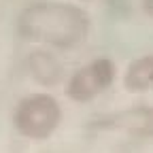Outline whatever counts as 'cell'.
I'll use <instances>...</instances> for the list:
<instances>
[{"label":"cell","instance_id":"5","mask_svg":"<svg viewBox=\"0 0 153 153\" xmlns=\"http://www.w3.org/2000/svg\"><path fill=\"white\" fill-rule=\"evenodd\" d=\"M28 70L32 79L43 87H55L64 79V64L45 49H36L28 55Z\"/></svg>","mask_w":153,"mask_h":153},{"label":"cell","instance_id":"1","mask_svg":"<svg viewBox=\"0 0 153 153\" xmlns=\"http://www.w3.org/2000/svg\"><path fill=\"white\" fill-rule=\"evenodd\" d=\"M91 28V19L81 7L60 0H36L17 15V32L26 41L43 43L55 49H74Z\"/></svg>","mask_w":153,"mask_h":153},{"label":"cell","instance_id":"6","mask_svg":"<svg viewBox=\"0 0 153 153\" xmlns=\"http://www.w3.org/2000/svg\"><path fill=\"white\" fill-rule=\"evenodd\" d=\"M123 87L132 94L153 89V53L132 60L123 72Z\"/></svg>","mask_w":153,"mask_h":153},{"label":"cell","instance_id":"2","mask_svg":"<svg viewBox=\"0 0 153 153\" xmlns=\"http://www.w3.org/2000/svg\"><path fill=\"white\" fill-rule=\"evenodd\" d=\"M62 104L47 91H34L17 102L13 128L28 140H47L62 123Z\"/></svg>","mask_w":153,"mask_h":153},{"label":"cell","instance_id":"3","mask_svg":"<svg viewBox=\"0 0 153 153\" xmlns=\"http://www.w3.org/2000/svg\"><path fill=\"white\" fill-rule=\"evenodd\" d=\"M117 79V64L102 55L76 68L66 81V96L72 102H89L104 94Z\"/></svg>","mask_w":153,"mask_h":153},{"label":"cell","instance_id":"7","mask_svg":"<svg viewBox=\"0 0 153 153\" xmlns=\"http://www.w3.org/2000/svg\"><path fill=\"white\" fill-rule=\"evenodd\" d=\"M140 7H143V11L153 19V0H143V2H140Z\"/></svg>","mask_w":153,"mask_h":153},{"label":"cell","instance_id":"4","mask_svg":"<svg viewBox=\"0 0 153 153\" xmlns=\"http://www.w3.org/2000/svg\"><path fill=\"white\" fill-rule=\"evenodd\" d=\"M100 128L119 130L130 136L153 138V106H130L100 121Z\"/></svg>","mask_w":153,"mask_h":153}]
</instances>
